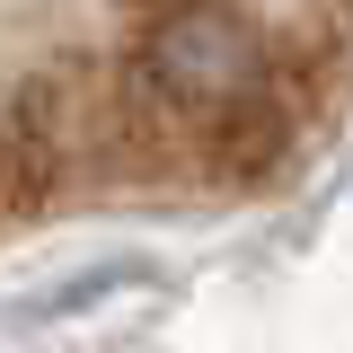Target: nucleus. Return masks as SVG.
I'll return each instance as SVG.
<instances>
[{"instance_id": "1", "label": "nucleus", "mask_w": 353, "mask_h": 353, "mask_svg": "<svg viewBox=\"0 0 353 353\" xmlns=\"http://www.w3.org/2000/svg\"><path fill=\"white\" fill-rule=\"evenodd\" d=\"M353 97V0H0V239L265 194Z\"/></svg>"}]
</instances>
